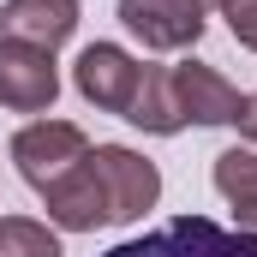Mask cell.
Here are the masks:
<instances>
[{
	"mask_svg": "<svg viewBox=\"0 0 257 257\" xmlns=\"http://www.w3.org/2000/svg\"><path fill=\"white\" fill-rule=\"evenodd\" d=\"M102 257H257V233L251 227H221L209 215H180V221H162L156 233L126 239Z\"/></svg>",
	"mask_w": 257,
	"mask_h": 257,
	"instance_id": "1",
	"label": "cell"
},
{
	"mask_svg": "<svg viewBox=\"0 0 257 257\" xmlns=\"http://www.w3.org/2000/svg\"><path fill=\"white\" fill-rule=\"evenodd\" d=\"M168 96H174L180 126H239V114H245V96L203 60L168 66Z\"/></svg>",
	"mask_w": 257,
	"mask_h": 257,
	"instance_id": "2",
	"label": "cell"
},
{
	"mask_svg": "<svg viewBox=\"0 0 257 257\" xmlns=\"http://www.w3.org/2000/svg\"><path fill=\"white\" fill-rule=\"evenodd\" d=\"M90 168H96L102 197H108V221H138V215L162 197L156 162H144L126 144H96V150H90Z\"/></svg>",
	"mask_w": 257,
	"mask_h": 257,
	"instance_id": "3",
	"label": "cell"
},
{
	"mask_svg": "<svg viewBox=\"0 0 257 257\" xmlns=\"http://www.w3.org/2000/svg\"><path fill=\"white\" fill-rule=\"evenodd\" d=\"M60 96V72H54V48L0 36V102L12 114H42Z\"/></svg>",
	"mask_w": 257,
	"mask_h": 257,
	"instance_id": "4",
	"label": "cell"
},
{
	"mask_svg": "<svg viewBox=\"0 0 257 257\" xmlns=\"http://www.w3.org/2000/svg\"><path fill=\"white\" fill-rule=\"evenodd\" d=\"M90 156V138L72 126V120H36V126H24L12 138V162H18V174L42 192L48 180H60L72 162H84Z\"/></svg>",
	"mask_w": 257,
	"mask_h": 257,
	"instance_id": "5",
	"label": "cell"
},
{
	"mask_svg": "<svg viewBox=\"0 0 257 257\" xmlns=\"http://www.w3.org/2000/svg\"><path fill=\"white\" fill-rule=\"evenodd\" d=\"M72 78H78V96L84 102H96L102 114H120L126 120L132 96H138V78H144V60H132L126 48H114V42H90L78 66H72Z\"/></svg>",
	"mask_w": 257,
	"mask_h": 257,
	"instance_id": "6",
	"label": "cell"
},
{
	"mask_svg": "<svg viewBox=\"0 0 257 257\" xmlns=\"http://www.w3.org/2000/svg\"><path fill=\"white\" fill-rule=\"evenodd\" d=\"M120 24L144 48H192L203 36V0H120Z\"/></svg>",
	"mask_w": 257,
	"mask_h": 257,
	"instance_id": "7",
	"label": "cell"
},
{
	"mask_svg": "<svg viewBox=\"0 0 257 257\" xmlns=\"http://www.w3.org/2000/svg\"><path fill=\"white\" fill-rule=\"evenodd\" d=\"M42 203H48V221L66 227V233L108 227V197H102V180H96L90 156H84V162H72L60 180H48V186H42Z\"/></svg>",
	"mask_w": 257,
	"mask_h": 257,
	"instance_id": "8",
	"label": "cell"
},
{
	"mask_svg": "<svg viewBox=\"0 0 257 257\" xmlns=\"http://www.w3.org/2000/svg\"><path fill=\"white\" fill-rule=\"evenodd\" d=\"M0 30L18 42H36V48H60L78 30V0H6Z\"/></svg>",
	"mask_w": 257,
	"mask_h": 257,
	"instance_id": "9",
	"label": "cell"
},
{
	"mask_svg": "<svg viewBox=\"0 0 257 257\" xmlns=\"http://www.w3.org/2000/svg\"><path fill=\"white\" fill-rule=\"evenodd\" d=\"M126 120L132 126H144V132H180V114H174V96H168V66H144V78H138V96H132V108H126Z\"/></svg>",
	"mask_w": 257,
	"mask_h": 257,
	"instance_id": "10",
	"label": "cell"
},
{
	"mask_svg": "<svg viewBox=\"0 0 257 257\" xmlns=\"http://www.w3.org/2000/svg\"><path fill=\"white\" fill-rule=\"evenodd\" d=\"M0 257H60V239L30 215H0Z\"/></svg>",
	"mask_w": 257,
	"mask_h": 257,
	"instance_id": "11",
	"label": "cell"
},
{
	"mask_svg": "<svg viewBox=\"0 0 257 257\" xmlns=\"http://www.w3.org/2000/svg\"><path fill=\"white\" fill-rule=\"evenodd\" d=\"M215 192L227 197L233 209L257 203V150H221L215 156Z\"/></svg>",
	"mask_w": 257,
	"mask_h": 257,
	"instance_id": "12",
	"label": "cell"
},
{
	"mask_svg": "<svg viewBox=\"0 0 257 257\" xmlns=\"http://www.w3.org/2000/svg\"><path fill=\"white\" fill-rule=\"evenodd\" d=\"M215 6H221V18H227L233 42L257 54V0H215Z\"/></svg>",
	"mask_w": 257,
	"mask_h": 257,
	"instance_id": "13",
	"label": "cell"
},
{
	"mask_svg": "<svg viewBox=\"0 0 257 257\" xmlns=\"http://www.w3.org/2000/svg\"><path fill=\"white\" fill-rule=\"evenodd\" d=\"M239 132H245V138H257V90L245 96V114H239Z\"/></svg>",
	"mask_w": 257,
	"mask_h": 257,
	"instance_id": "14",
	"label": "cell"
},
{
	"mask_svg": "<svg viewBox=\"0 0 257 257\" xmlns=\"http://www.w3.org/2000/svg\"><path fill=\"white\" fill-rule=\"evenodd\" d=\"M239 227H251V233H257V203H239Z\"/></svg>",
	"mask_w": 257,
	"mask_h": 257,
	"instance_id": "15",
	"label": "cell"
}]
</instances>
